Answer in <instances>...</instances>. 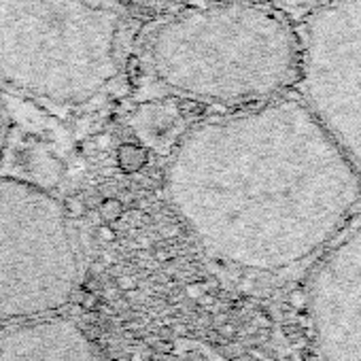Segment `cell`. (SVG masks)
I'll use <instances>...</instances> for the list:
<instances>
[{
	"label": "cell",
	"mask_w": 361,
	"mask_h": 361,
	"mask_svg": "<svg viewBox=\"0 0 361 361\" xmlns=\"http://www.w3.org/2000/svg\"><path fill=\"white\" fill-rule=\"evenodd\" d=\"M77 281L64 207L37 185L0 178V325L62 308Z\"/></svg>",
	"instance_id": "obj_4"
},
{
	"label": "cell",
	"mask_w": 361,
	"mask_h": 361,
	"mask_svg": "<svg viewBox=\"0 0 361 361\" xmlns=\"http://www.w3.org/2000/svg\"><path fill=\"white\" fill-rule=\"evenodd\" d=\"M298 94L361 178V0L300 18Z\"/></svg>",
	"instance_id": "obj_5"
},
{
	"label": "cell",
	"mask_w": 361,
	"mask_h": 361,
	"mask_svg": "<svg viewBox=\"0 0 361 361\" xmlns=\"http://www.w3.org/2000/svg\"><path fill=\"white\" fill-rule=\"evenodd\" d=\"M166 190L209 253L251 270L310 257L361 211V178L300 96L190 130Z\"/></svg>",
	"instance_id": "obj_1"
},
{
	"label": "cell",
	"mask_w": 361,
	"mask_h": 361,
	"mask_svg": "<svg viewBox=\"0 0 361 361\" xmlns=\"http://www.w3.org/2000/svg\"><path fill=\"white\" fill-rule=\"evenodd\" d=\"M7 115H5V109H3V102H0V153H3V147H5V140H7Z\"/></svg>",
	"instance_id": "obj_11"
},
{
	"label": "cell",
	"mask_w": 361,
	"mask_h": 361,
	"mask_svg": "<svg viewBox=\"0 0 361 361\" xmlns=\"http://www.w3.org/2000/svg\"><path fill=\"white\" fill-rule=\"evenodd\" d=\"M0 361H104L87 334L64 319L0 325Z\"/></svg>",
	"instance_id": "obj_6"
},
{
	"label": "cell",
	"mask_w": 361,
	"mask_h": 361,
	"mask_svg": "<svg viewBox=\"0 0 361 361\" xmlns=\"http://www.w3.org/2000/svg\"><path fill=\"white\" fill-rule=\"evenodd\" d=\"M264 3L281 9L283 13H287L289 18H304L306 13H310L312 9L329 3V0H264Z\"/></svg>",
	"instance_id": "obj_8"
},
{
	"label": "cell",
	"mask_w": 361,
	"mask_h": 361,
	"mask_svg": "<svg viewBox=\"0 0 361 361\" xmlns=\"http://www.w3.org/2000/svg\"><path fill=\"white\" fill-rule=\"evenodd\" d=\"M147 161V151L138 145H132V142H126L117 149V164L123 172L132 174V172H138Z\"/></svg>",
	"instance_id": "obj_7"
},
{
	"label": "cell",
	"mask_w": 361,
	"mask_h": 361,
	"mask_svg": "<svg viewBox=\"0 0 361 361\" xmlns=\"http://www.w3.org/2000/svg\"><path fill=\"white\" fill-rule=\"evenodd\" d=\"M64 213H66V217H71V219L83 217V215H85V204H83V200L77 198V196L68 198V200H66V207H64Z\"/></svg>",
	"instance_id": "obj_10"
},
{
	"label": "cell",
	"mask_w": 361,
	"mask_h": 361,
	"mask_svg": "<svg viewBox=\"0 0 361 361\" xmlns=\"http://www.w3.org/2000/svg\"><path fill=\"white\" fill-rule=\"evenodd\" d=\"M151 60L174 92L247 109L295 90L300 35L287 13L264 0H232L164 24Z\"/></svg>",
	"instance_id": "obj_2"
},
{
	"label": "cell",
	"mask_w": 361,
	"mask_h": 361,
	"mask_svg": "<svg viewBox=\"0 0 361 361\" xmlns=\"http://www.w3.org/2000/svg\"><path fill=\"white\" fill-rule=\"evenodd\" d=\"M100 215L106 224H113L117 219H121L123 215V204L117 200V198H106L102 204H100Z\"/></svg>",
	"instance_id": "obj_9"
},
{
	"label": "cell",
	"mask_w": 361,
	"mask_h": 361,
	"mask_svg": "<svg viewBox=\"0 0 361 361\" xmlns=\"http://www.w3.org/2000/svg\"><path fill=\"white\" fill-rule=\"evenodd\" d=\"M117 30L100 0H0V83L81 104L117 75Z\"/></svg>",
	"instance_id": "obj_3"
}]
</instances>
